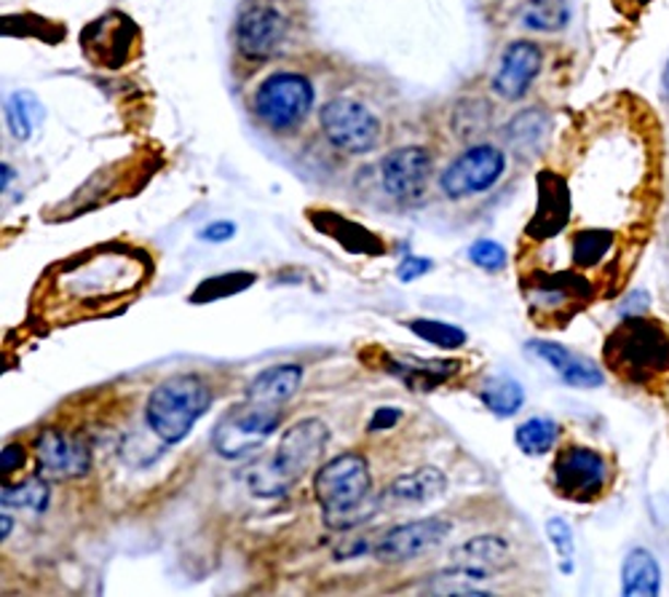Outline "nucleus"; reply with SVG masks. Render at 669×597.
<instances>
[{"mask_svg": "<svg viewBox=\"0 0 669 597\" xmlns=\"http://www.w3.org/2000/svg\"><path fill=\"white\" fill-rule=\"evenodd\" d=\"M314 495L327 528L351 530L384 510L373 495V475L362 453H343L314 475Z\"/></svg>", "mask_w": 669, "mask_h": 597, "instance_id": "nucleus-1", "label": "nucleus"}, {"mask_svg": "<svg viewBox=\"0 0 669 597\" xmlns=\"http://www.w3.org/2000/svg\"><path fill=\"white\" fill-rule=\"evenodd\" d=\"M330 442V429L321 418L292 423L279 440L273 456L260 458L247 469L244 480L258 499H282L319 464Z\"/></svg>", "mask_w": 669, "mask_h": 597, "instance_id": "nucleus-2", "label": "nucleus"}, {"mask_svg": "<svg viewBox=\"0 0 669 597\" xmlns=\"http://www.w3.org/2000/svg\"><path fill=\"white\" fill-rule=\"evenodd\" d=\"M606 362L630 384H648L669 373V332L648 316H624L606 340Z\"/></svg>", "mask_w": 669, "mask_h": 597, "instance_id": "nucleus-3", "label": "nucleus"}, {"mask_svg": "<svg viewBox=\"0 0 669 597\" xmlns=\"http://www.w3.org/2000/svg\"><path fill=\"white\" fill-rule=\"evenodd\" d=\"M212 405V389L199 375H175L151 391L145 405L148 429L164 445H177Z\"/></svg>", "mask_w": 669, "mask_h": 597, "instance_id": "nucleus-4", "label": "nucleus"}, {"mask_svg": "<svg viewBox=\"0 0 669 597\" xmlns=\"http://www.w3.org/2000/svg\"><path fill=\"white\" fill-rule=\"evenodd\" d=\"M284 418V405H268L244 397L220 415L212 429V447L218 456L238 461L271 437Z\"/></svg>", "mask_w": 669, "mask_h": 597, "instance_id": "nucleus-5", "label": "nucleus"}, {"mask_svg": "<svg viewBox=\"0 0 669 597\" xmlns=\"http://www.w3.org/2000/svg\"><path fill=\"white\" fill-rule=\"evenodd\" d=\"M314 107V89L306 75H268L255 94V113L273 131L295 129Z\"/></svg>", "mask_w": 669, "mask_h": 597, "instance_id": "nucleus-6", "label": "nucleus"}, {"mask_svg": "<svg viewBox=\"0 0 669 597\" xmlns=\"http://www.w3.org/2000/svg\"><path fill=\"white\" fill-rule=\"evenodd\" d=\"M552 485L558 495L576 504L600 499L608 485V464L600 453L584 445H567L552 464Z\"/></svg>", "mask_w": 669, "mask_h": 597, "instance_id": "nucleus-7", "label": "nucleus"}, {"mask_svg": "<svg viewBox=\"0 0 669 597\" xmlns=\"http://www.w3.org/2000/svg\"><path fill=\"white\" fill-rule=\"evenodd\" d=\"M327 140L343 153H369L380 140V124L367 107L354 99H332L319 113Z\"/></svg>", "mask_w": 669, "mask_h": 597, "instance_id": "nucleus-8", "label": "nucleus"}, {"mask_svg": "<svg viewBox=\"0 0 669 597\" xmlns=\"http://www.w3.org/2000/svg\"><path fill=\"white\" fill-rule=\"evenodd\" d=\"M453 525L445 517H423L386 530L373 545V554L380 563H410L442 547L450 536Z\"/></svg>", "mask_w": 669, "mask_h": 597, "instance_id": "nucleus-9", "label": "nucleus"}, {"mask_svg": "<svg viewBox=\"0 0 669 597\" xmlns=\"http://www.w3.org/2000/svg\"><path fill=\"white\" fill-rule=\"evenodd\" d=\"M506 169L504 151L493 145H477L461 153L442 175V190L447 199H469V196L482 194V190L493 188L501 180Z\"/></svg>", "mask_w": 669, "mask_h": 597, "instance_id": "nucleus-10", "label": "nucleus"}, {"mask_svg": "<svg viewBox=\"0 0 669 597\" xmlns=\"http://www.w3.org/2000/svg\"><path fill=\"white\" fill-rule=\"evenodd\" d=\"M35 464H38V475H44L46 480H75L92 469V447L81 434L44 429L35 440Z\"/></svg>", "mask_w": 669, "mask_h": 597, "instance_id": "nucleus-11", "label": "nucleus"}, {"mask_svg": "<svg viewBox=\"0 0 669 597\" xmlns=\"http://www.w3.org/2000/svg\"><path fill=\"white\" fill-rule=\"evenodd\" d=\"M137 38H140V30L134 22L121 11H110L83 30L81 46L94 65L118 70L129 62Z\"/></svg>", "mask_w": 669, "mask_h": 597, "instance_id": "nucleus-12", "label": "nucleus"}, {"mask_svg": "<svg viewBox=\"0 0 669 597\" xmlns=\"http://www.w3.org/2000/svg\"><path fill=\"white\" fill-rule=\"evenodd\" d=\"M380 180L386 194L402 204H412L426 194V185L432 180V156L415 145L399 148L380 164Z\"/></svg>", "mask_w": 669, "mask_h": 597, "instance_id": "nucleus-13", "label": "nucleus"}, {"mask_svg": "<svg viewBox=\"0 0 669 597\" xmlns=\"http://www.w3.org/2000/svg\"><path fill=\"white\" fill-rule=\"evenodd\" d=\"M286 35V20L273 5H253L236 25L238 51L249 59H268L279 51Z\"/></svg>", "mask_w": 669, "mask_h": 597, "instance_id": "nucleus-14", "label": "nucleus"}, {"mask_svg": "<svg viewBox=\"0 0 669 597\" xmlns=\"http://www.w3.org/2000/svg\"><path fill=\"white\" fill-rule=\"evenodd\" d=\"M567 220H571V188H567V180L554 175V172H541L539 201H536V212L525 231L536 242H547V238L563 234Z\"/></svg>", "mask_w": 669, "mask_h": 597, "instance_id": "nucleus-15", "label": "nucleus"}, {"mask_svg": "<svg viewBox=\"0 0 669 597\" xmlns=\"http://www.w3.org/2000/svg\"><path fill=\"white\" fill-rule=\"evenodd\" d=\"M543 65V54L536 44L530 40H515L509 49L501 57L498 70L493 75V92L498 97L517 103L528 94V89L533 86V81L539 79Z\"/></svg>", "mask_w": 669, "mask_h": 597, "instance_id": "nucleus-16", "label": "nucleus"}, {"mask_svg": "<svg viewBox=\"0 0 669 597\" xmlns=\"http://www.w3.org/2000/svg\"><path fill=\"white\" fill-rule=\"evenodd\" d=\"M447 491V477L437 467L412 469L408 475H399L388 482L380 493V504L386 506H423L429 501H437Z\"/></svg>", "mask_w": 669, "mask_h": 597, "instance_id": "nucleus-17", "label": "nucleus"}, {"mask_svg": "<svg viewBox=\"0 0 669 597\" xmlns=\"http://www.w3.org/2000/svg\"><path fill=\"white\" fill-rule=\"evenodd\" d=\"M528 351L539 356L541 362H547L563 378V384L573 386V389H597L606 381L592 362L582 360V356L567 351L565 346L552 343V340H530Z\"/></svg>", "mask_w": 669, "mask_h": 597, "instance_id": "nucleus-18", "label": "nucleus"}, {"mask_svg": "<svg viewBox=\"0 0 669 597\" xmlns=\"http://www.w3.org/2000/svg\"><path fill=\"white\" fill-rule=\"evenodd\" d=\"M384 367L412 391H434L461 370L456 360H415V356H384Z\"/></svg>", "mask_w": 669, "mask_h": 597, "instance_id": "nucleus-19", "label": "nucleus"}, {"mask_svg": "<svg viewBox=\"0 0 669 597\" xmlns=\"http://www.w3.org/2000/svg\"><path fill=\"white\" fill-rule=\"evenodd\" d=\"M303 384V367L301 364H277V367L262 370L249 381L247 394L244 397L258 399L268 405H286L295 397Z\"/></svg>", "mask_w": 669, "mask_h": 597, "instance_id": "nucleus-20", "label": "nucleus"}, {"mask_svg": "<svg viewBox=\"0 0 669 597\" xmlns=\"http://www.w3.org/2000/svg\"><path fill=\"white\" fill-rule=\"evenodd\" d=\"M450 558L453 565L493 576L495 571H501L509 563V547H506V541L498 539V536H474V539L466 541L463 547H458Z\"/></svg>", "mask_w": 669, "mask_h": 597, "instance_id": "nucleus-21", "label": "nucleus"}, {"mask_svg": "<svg viewBox=\"0 0 669 597\" xmlns=\"http://www.w3.org/2000/svg\"><path fill=\"white\" fill-rule=\"evenodd\" d=\"M314 223L321 234H327L338 244H343L349 253H354V255H384L386 253V247L380 244L378 236H373L369 231H364L362 225L351 223V220L340 218V214H334V212L316 214Z\"/></svg>", "mask_w": 669, "mask_h": 597, "instance_id": "nucleus-22", "label": "nucleus"}, {"mask_svg": "<svg viewBox=\"0 0 669 597\" xmlns=\"http://www.w3.org/2000/svg\"><path fill=\"white\" fill-rule=\"evenodd\" d=\"M621 584L624 595L630 597H654L661 589V569L648 549L637 547L626 554L621 569Z\"/></svg>", "mask_w": 669, "mask_h": 597, "instance_id": "nucleus-23", "label": "nucleus"}, {"mask_svg": "<svg viewBox=\"0 0 669 597\" xmlns=\"http://www.w3.org/2000/svg\"><path fill=\"white\" fill-rule=\"evenodd\" d=\"M617 231L611 229H589V231H576L571 236V260L573 266L582 268V271H595L602 262L611 258V253L617 249Z\"/></svg>", "mask_w": 669, "mask_h": 597, "instance_id": "nucleus-24", "label": "nucleus"}, {"mask_svg": "<svg viewBox=\"0 0 669 597\" xmlns=\"http://www.w3.org/2000/svg\"><path fill=\"white\" fill-rule=\"evenodd\" d=\"M485 582H490L488 573L461 569V565H450L447 571H442V573H437V576L429 578V584H426V587H421V593L480 597V595H490Z\"/></svg>", "mask_w": 669, "mask_h": 597, "instance_id": "nucleus-25", "label": "nucleus"}, {"mask_svg": "<svg viewBox=\"0 0 669 597\" xmlns=\"http://www.w3.org/2000/svg\"><path fill=\"white\" fill-rule=\"evenodd\" d=\"M482 405L498 418H512L525 405V391L509 375H490L480 389Z\"/></svg>", "mask_w": 669, "mask_h": 597, "instance_id": "nucleus-26", "label": "nucleus"}, {"mask_svg": "<svg viewBox=\"0 0 669 597\" xmlns=\"http://www.w3.org/2000/svg\"><path fill=\"white\" fill-rule=\"evenodd\" d=\"M519 20L533 33H560L571 22L567 0H528L519 11Z\"/></svg>", "mask_w": 669, "mask_h": 597, "instance_id": "nucleus-27", "label": "nucleus"}, {"mask_svg": "<svg viewBox=\"0 0 669 597\" xmlns=\"http://www.w3.org/2000/svg\"><path fill=\"white\" fill-rule=\"evenodd\" d=\"M49 480L44 475H33L16 485L5 482L3 491H0V504H3V510L14 506V510H30L40 515L49 506Z\"/></svg>", "mask_w": 669, "mask_h": 597, "instance_id": "nucleus-28", "label": "nucleus"}, {"mask_svg": "<svg viewBox=\"0 0 669 597\" xmlns=\"http://www.w3.org/2000/svg\"><path fill=\"white\" fill-rule=\"evenodd\" d=\"M560 426L554 418L536 415L528 418L525 423H519L515 432V442L525 456H547L554 445H558Z\"/></svg>", "mask_w": 669, "mask_h": 597, "instance_id": "nucleus-29", "label": "nucleus"}, {"mask_svg": "<svg viewBox=\"0 0 669 597\" xmlns=\"http://www.w3.org/2000/svg\"><path fill=\"white\" fill-rule=\"evenodd\" d=\"M5 121L16 140H30V134L44 121V107L33 92H14L5 103Z\"/></svg>", "mask_w": 669, "mask_h": 597, "instance_id": "nucleus-30", "label": "nucleus"}, {"mask_svg": "<svg viewBox=\"0 0 669 597\" xmlns=\"http://www.w3.org/2000/svg\"><path fill=\"white\" fill-rule=\"evenodd\" d=\"M255 284V273L247 271H233V273H220V277H209L193 290L190 303L193 306H204V303L223 301V297L238 295V292L249 290Z\"/></svg>", "mask_w": 669, "mask_h": 597, "instance_id": "nucleus-31", "label": "nucleus"}, {"mask_svg": "<svg viewBox=\"0 0 669 597\" xmlns=\"http://www.w3.org/2000/svg\"><path fill=\"white\" fill-rule=\"evenodd\" d=\"M543 134H547V116H543L541 110L519 113L515 121L506 127V140H509L519 153L539 148Z\"/></svg>", "mask_w": 669, "mask_h": 597, "instance_id": "nucleus-32", "label": "nucleus"}, {"mask_svg": "<svg viewBox=\"0 0 669 597\" xmlns=\"http://www.w3.org/2000/svg\"><path fill=\"white\" fill-rule=\"evenodd\" d=\"M412 336H418L421 340H426V343L437 346V349H461L466 343V332L461 327L456 325H447V321L439 319H412L408 321Z\"/></svg>", "mask_w": 669, "mask_h": 597, "instance_id": "nucleus-33", "label": "nucleus"}, {"mask_svg": "<svg viewBox=\"0 0 669 597\" xmlns=\"http://www.w3.org/2000/svg\"><path fill=\"white\" fill-rule=\"evenodd\" d=\"M547 536H549V541H552V545H554V549H558L560 571L571 573L573 571V552H576V547H573L571 525H567L565 519L552 517L547 523Z\"/></svg>", "mask_w": 669, "mask_h": 597, "instance_id": "nucleus-34", "label": "nucleus"}, {"mask_svg": "<svg viewBox=\"0 0 669 597\" xmlns=\"http://www.w3.org/2000/svg\"><path fill=\"white\" fill-rule=\"evenodd\" d=\"M469 260L482 271H501L506 266V249L498 242L480 238L469 247Z\"/></svg>", "mask_w": 669, "mask_h": 597, "instance_id": "nucleus-35", "label": "nucleus"}, {"mask_svg": "<svg viewBox=\"0 0 669 597\" xmlns=\"http://www.w3.org/2000/svg\"><path fill=\"white\" fill-rule=\"evenodd\" d=\"M434 268V262L429 258H415V255H408V258H402V262L397 266V277L399 282H415V279H421L423 273H429Z\"/></svg>", "mask_w": 669, "mask_h": 597, "instance_id": "nucleus-36", "label": "nucleus"}, {"mask_svg": "<svg viewBox=\"0 0 669 597\" xmlns=\"http://www.w3.org/2000/svg\"><path fill=\"white\" fill-rule=\"evenodd\" d=\"M27 464V450L22 445H5L3 453H0V471L3 477L14 475Z\"/></svg>", "mask_w": 669, "mask_h": 597, "instance_id": "nucleus-37", "label": "nucleus"}, {"mask_svg": "<svg viewBox=\"0 0 669 597\" xmlns=\"http://www.w3.org/2000/svg\"><path fill=\"white\" fill-rule=\"evenodd\" d=\"M233 236H236V223H231V220H218V223L207 225V229L199 234L201 242H209V244L231 242Z\"/></svg>", "mask_w": 669, "mask_h": 597, "instance_id": "nucleus-38", "label": "nucleus"}, {"mask_svg": "<svg viewBox=\"0 0 669 597\" xmlns=\"http://www.w3.org/2000/svg\"><path fill=\"white\" fill-rule=\"evenodd\" d=\"M399 418H402V410L399 408H378L375 410V415L369 418L367 429L369 432H386V429L397 426Z\"/></svg>", "mask_w": 669, "mask_h": 597, "instance_id": "nucleus-39", "label": "nucleus"}, {"mask_svg": "<svg viewBox=\"0 0 669 597\" xmlns=\"http://www.w3.org/2000/svg\"><path fill=\"white\" fill-rule=\"evenodd\" d=\"M645 312H648V292H643V290L632 292L630 303H624V306H621V314H624V316H641Z\"/></svg>", "mask_w": 669, "mask_h": 597, "instance_id": "nucleus-40", "label": "nucleus"}, {"mask_svg": "<svg viewBox=\"0 0 669 597\" xmlns=\"http://www.w3.org/2000/svg\"><path fill=\"white\" fill-rule=\"evenodd\" d=\"M11 528H14V519H11L9 512L3 510V515H0V539H9L11 536Z\"/></svg>", "mask_w": 669, "mask_h": 597, "instance_id": "nucleus-41", "label": "nucleus"}, {"mask_svg": "<svg viewBox=\"0 0 669 597\" xmlns=\"http://www.w3.org/2000/svg\"><path fill=\"white\" fill-rule=\"evenodd\" d=\"M0 172H3V190H9V180L14 177V175H11V166L3 164V166H0Z\"/></svg>", "mask_w": 669, "mask_h": 597, "instance_id": "nucleus-42", "label": "nucleus"}, {"mask_svg": "<svg viewBox=\"0 0 669 597\" xmlns=\"http://www.w3.org/2000/svg\"><path fill=\"white\" fill-rule=\"evenodd\" d=\"M661 86H665V94H667V99H669V62H667V68H665V79H661Z\"/></svg>", "mask_w": 669, "mask_h": 597, "instance_id": "nucleus-43", "label": "nucleus"}]
</instances>
